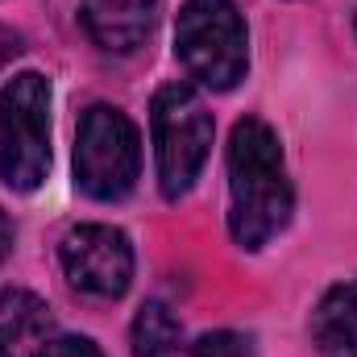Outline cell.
Returning a JSON list of instances; mask_svg holds the SVG:
<instances>
[{"instance_id": "6da1fadb", "label": "cell", "mask_w": 357, "mask_h": 357, "mask_svg": "<svg viewBox=\"0 0 357 357\" xmlns=\"http://www.w3.org/2000/svg\"><path fill=\"white\" fill-rule=\"evenodd\" d=\"M295 187L287 178L278 133L266 121L245 116L229 137V233L241 250H262L287 229Z\"/></svg>"}, {"instance_id": "7a4b0ae2", "label": "cell", "mask_w": 357, "mask_h": 357, "mask_svg": "<svg viewBox=\"0 0 357 357\" xmlns=\"http://www.w3.org/2000/svg\"><path fill=\"white\" fill-rule=\"evenodd\" d=\"M175 54L208 91H233L250 67V33L233 0H187L175 21Z\"/></svg>"}, {"instance_id": "3957f363", "label": "cell", "mask_w": 357, "mask_h": 357, "mask_svg": "<svg viewBox=\"0 0 357 357\" xmlns=\"http://www.w3.org/2000/svg\"><path fill=\"white\" fill-rule=\"evenodd\" d=\"M150 133H154V158H158V187L167 199H178L195 187L212 154L216 121L204 104V96L191 84H167L150 104Z\"/></svg>"}, {"instance_id": "277c9868", "label": "cell", "mask_w": 357, "mask_h": 357, "mask_svg": "<svg viewBox=\"0 0 357 357\" xmlns=\"http://www.w3.org/2000/svg\"><path fill=\"white\" fill-rule=\"evenodd\" d=\"M50 171V79L17 71L0 91V178L13 191H38Z\"/></svg>"}, {"instance_id": "5b68a950", "label": "cell", "mask_w": 357, "mask_h": 357, "mask_svg": "<svg viewBox=\"0 0 357 357\" xmlns=\"http://www.w3.org/2000/svg\"><path fill=\"white\" fill-rule=\"evenodd\" d=\"M142 175V137L137 125L112 108V104H91L79 116V133H75V187L100 199H125Z\"/></svg>"}, {"instance_id": "8992f818", "label": "cell", "mask_w": 357, "mask_h": 357, "mask_svg": "<svg viewBox=\"0 0 357 357\" xmlns=\"http://www.w3.org/2000/svg\"><path fill=\"white\" fill-rule=\"evenodd\" d=\"M59 262L67 282L91 299H121L133 282V245L112 225H75L59 245Z\"/></svg>"}, {"instance_id": "52a82bcc", "label": "cell", "mask_w": 357, "mask_h": 357, "mask_svg": "<svg viewBox=\"0 0 357 357\" xmlns=\"http://www.w3.org/2000/svg\"><path fill=\"white\" fill-rule=\"evenodd\" d=\"M158 8L162 0H79V21L104 54H133L150 38Z\"/></svg>"}, {"instance_id": "ba28073f", "label": "cell", "mask_w": 357, "mask_h": 357, "mask_svg": "<svg viewBox=\"0 0 357 357\" xmlns=\"http://www.w3.org/2000/svg\"><path fill=\"white\" fill-rule=\"evenodd\" d=\"M54 316L46 299L21 287H0V357H46Z\"/></svg>"}, {"instance_id": "9c48e42d", "label": "cell", "mask_w": 357, "mask_h": 357, "mask_svg": "<svg viewBox=\"0 0 357 357\" xmlns=\"http://www.w3.org/2000/svg\"><path fill=\"white\" fill-rule=\"evenodd\" d=\"M312 345L320 357H357V278L337 282L316 303Z\"/></svg>"}, {"instance_id": "30bf717a", "label": "cell", "mask_w": 357, "mask_h": 357, "mask_svg": "<svg viewBox=\"0 0 357 357\" xmlns=\"http://www.w3.org/2000/svg\"><path fill=\"white\" fill-rule=\"evenodd\" d=\"M178 345H183V324L175 312L158 299L142 303L133 320V357H178Z\"/></svg>"}, {"instance_id": "8fae6325", "label": "cell", "mask_w": 357, "mask_h": 357, "mask_svg": "<svg viewBox=\"0 0 357 357\" xmlns=\"http://www.w3.org/2000/svg\"><path fill=\"white\" fill-rule=\"evenodd\" d=\"M187 357H258V354H254V341H250V337L220 328V333L199 337V341L187 349Z\"/></svg>"}, {"instance_id": "7c38bea8", "label": "cell", "mask_w": 357, "mask_h": 357, "mask_svg": "<svg viewBox=\"0 0 357 357\" xmlns=\"http://www.w3.org/2000/svg\"><path fill=\"white\" fill-rule=\"evenodd\" d=\"M46 357H104V349L91 337H54Z\"/></svg>"}, {"instance_id": "4fadbf2b", "label": "cell", "mask_w": 357, "mask_h": 357, "mask_svg": "<svg viewBox=\"0 0 357 357\" xmlns=\"http://www.w3.org/2000/svg\"><path fill=\"white\" fill-rule=\"evenodd\" d=\"M13 254V225H8V216L0 212V262Z\"/></svg>"}]
</instances>
